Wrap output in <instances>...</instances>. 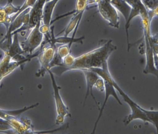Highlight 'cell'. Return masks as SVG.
<instances>
[{"instance_id":"cell-1","label":"cell","mask_w":158,"mask_h":134,"mask_svg":"<svg viewBox=\"0 0 158 134\" xmlns=\"http://www.w3.org/2000/svg\"><path fill=\"white\" fill-rule=\"evenodd\" d=\"M117 49V47L109 40L100 44L97 48L89 51L75 58L73 65L68 69L89 70L91 68H102L107 61L112 52Z\"/></svg>"},{"instance_id":"cell-2","label":"cell","mask_w":158,"mask_h":134,"mask_svg":"<svg viewBox=\"0 0 158 134\" xmlns=\"http://www.w3.org/2000/svg\"><path fill=\"white\" fill-rule=\"evenodd\" d=\"M48 73L49 74L50 79L52 81V86L53 90V97L55 99L56 108V124H62L64 122L65 117L69 116H71V114L69 112V108H68L60 95V91L61 87H59L56 83V80L54 76V74L50 70H48Z\"/></svg>"},{"instance_id":"cell-3","label":"cell","mask_w":158,"mask_h":134,"mask_svg":"<svg viewBox=\"0 0 158 134\" xmlns=\"http://www.w3.org/2000/svg\"><path fill=\"white\" fill-rule=\"evenodd\" d=\"M47 44L43 41L37 56L40 64V68L36 74L37 77L43 76L45 73L48 72L49 64L56 52V45L49 43V45H46Z\"/></svg>"},{"instance_id":"cell-4","label":"cell","mask_w":158,"mask_h":134,"mask_svg":"<svg viewBox=\"0 0 158 134\" xmlns=\"http://www.w3.org/2000/svg\"><path fill=\"white\" fill-rule=\"evenodd\" d=\"M41 24V21L39 22L36 26L32 29L29 36L21 43L24 53L28 54L27 55H33L35 51L41 46L43 42L44 35L40 30Z\"/></svg>"},{"instance_id":"cell-5","label":"cell","mask_w":158,"mask_h":134,"mask_svg":"<svg viewBox=\"0 0 158 134\" xmlns=\"http://www.w3.org/2000/svg\"><path fill=\"white\" fill-rule=\"evenodd\" d=\"M98 11L103 18L111 27L118 29L119 18L118 12L107 0H100L97 4Z\"/></svg>"},{"instance_id":"cell-6","label":"cell","mask_w":158,"mask_h":134,"mask_svg":"<svg viewBox=\"0 0 158 134\" xmlns=\"http://www.w3.org/2000/svg\"><path fill=\"white\" fill-rule=\"evenodd\" d=\"M122 97L125 102L129 106L131 110V113L125 117L123 121L125 125L127 126L134 120H141L144 123H151L148 117L146 116L143 111L140 109L141 106L134 102L131 98L128 96L127 94L126 95H123Z\"/></svg>"},{"instance_id":"cell-7","label":"cell","mask_w":158,"mask_h":134,"mask_svg":"<svg viewBox=\"0 0 158 134\" xmlns=\"http://www.w3.org/2000/svg\"><path fill=\"white\" fill-rule=\"evenodd\" d=\"M59 1L60 0H49L46 2L44 6L40 26V30L44 35L50 32L53 11Z\"/></svg>"},{"instance_id":"cell-8","label":"cell","mask_w":158,"mask_h":134,"mask_svg":"<svg viewBox=\"0 0 158 134\" xmlns=\"http://www.w3.org/2000/svg\"><path fill=\"white\" fill-rule=\"evenodd\" d=\"M144 39V45H145V59L146 64L145 68L144 70L143 73L144 74H151L158 77V68L156 66L154 55L152 47L151 46L148 38L147 36L143 34Z\"/></svg>"},{"instance_id":"cell-9","label":"cell","mask_w":158,"mask_h":134,"mask_svg":"<svg viewBox=\"0 0 158 134\" xmlns=\"http://www.w3.org/2000/svg\"><path fill=\"white\" fill-rule=\"evenodd\" d=\"M81 71L83 72L85 75V78L86 80V85H87L86 94H85L83 106H85V103H86V99L88 98V97L90 95L96 104L98 109L100 110V107L93 93V88L95 87V83L98 79L99 78L100 76L96 73L92 71L91 70H82Z\"/></svg>"},{"instance_id":"cell-10","label":"cell","mask_w":158,"mask_h":134,"mask_svg":"<svg viewBox=\"0 0 158 134\" xmlns=\"http://www.w3.org/2000/svg\"><path fill=\"white\" fill-rule=\"evenodd\" d=\"M4 54L8 55L11 58L12 60L15 61H22L27 58L28 55L24 56L23 55L24 53L23 49L21 46L19 39V34H14L13 35V41L9 47L6 52H4Z\"/></svg>"},{"instance_id":"cell-11","label":"cell","mask_w":158,"mask_h":134,"mask_svg":"<svg viewBox=\"0 0 158 134\" xmlns=\"http://www.w3.org/2000/svg\"><path fill=\"white\" fill-rule=\"evenodd\" d=\"M105 81V99H104V101L103 104L102 105V107L100 108V109L99 113L98 115V118L97 119L96 121L95 122V124H94V127L93 130L92 132V134H95V131L96 130L97 125H98V123L100 120L101 117H102V114L103 113L104 110L105 109V106L106 105V103L109 99V97L110 96L114 97V98L116 99L118 104H120L121 105H122V103L121 102V100L118 98V95H117V92H116V89L114 87V86L109 83V82H107L106 81Z\"/></svg>"},{"instance_id":"cell-12","label":"cell","mask_w":158,"mask_h":134,"mask_svg":"<svg viewBox=\"0 0 158 134\" xmlns=\"http://www.w3.org/2000/svg\"><path fill=\"white\" fill-rule=\"evenodd\" d=\"M85 12H74L73 16L70 20L69 23L68 24L66 27L62 32H60L56 36L60 35V34L64 33V36L65 37H69V35L71 32L74 30L73 34L71 37L72 38H75L76 32L77 30L78 27L79 26V24L81 23V20L82 19L83 13Z\"/></svg>"},{"instance_id":"cell-13","label":"cell","mask_w":158,"mask_h":134,"mask_svg":"<svg viewBox=\"0 0 158 134\" xmlns=\"http://www.w3.org/2000/svg\"><path fill=\"white\" fill-rule=\"evenodd\" d=\"M124 16L125 22L128 20L132 8L124 0H107Z\"/></svg>"},{"instance_id":"cell-14","label":"cell","mask_w":158,"mask_h":134,"mask_svg":"<svg viewBox=\"0 0 158 134\" xmlns=\"http://www.w3.org/2000/svg\"><path fill=\"white\" fill-rule=\"evenodd\" d=\"M141 110L143 111L145 115L150 120L151 124L156 127L158 131V111L155 110L145 109L142 107H140Z\"/></svg>"},{"instance_id":"cell-15","label":"cell","mask_w":158,"mask_h":134,"mask_svg":"<svg viewBox=\"0 0 158 134\" xmlns=\"http://www.w3.org/2000/svg\"><path fill=\"white\" fill-rule=\"evenodd\" d=\"M36 0H25V2L23 5L21 7H20V9L19 11L16 13L15 14L13 15L12 16H10V19H11V23L14 21L15 19L19 16V15L21 14L26 9H28L29 8L32 7L33 6L35 3L36 2Z\"/></svg>"},{"instance_id":"cell-16","label":"cell","mask_w":158,"mask_h":134,"mask_svg":"<svg viewBox=\"0 0 158 134\" xmlns=\"http://www.w3.org/2000/svg\"><path fill=\"white\" fill-rule=\"evenodd\" d=\"M13 0H8L7 3L4 6L5 11L8 16H11L19 11L20 7H16L12 4Z\"/></svg>"},{"instance_id":"cell-17","label":"cell","mask_w":158,"mask_h":134,"mask_svg":"<svg viewBox=\"0 0 158 134\" xmlns=\"http://www.w3.org/2000/svg\"><path fill=\"white\" fill-rule=\"evenodd\" d=\"M71 47L68 44H63L56 50V53L61 59L70 53Z\"/></svg>"},{"instance_id":"cell-18","label":"cell","mask_w":158,"mask_h":134,"mask_svg":"<svg viewBox=\"0 0 158 134\" xmlns=\"http://www.w3.org/2000/svg\"><path fill=\"white\" fill-rule=\"evenodd\" d=\"M147 10H152L158 7V0H141Z\"/></svg>"},{"instance_id":"cell-19","label":"cell","mask_w":158,"mask_h":134,"mask_svg":"<svg viewBox=\"0 0 158 134\" xmlns=\"http://www.w3.org/2000/svg\"><path fill=\"white\" fill-rule=\"evenodd\" d=\"M95 87L100 92H104L105 91V81L100 77L95 84Z\"/></svg>"},{"instance_id":"cell-20","label":"cell","mask_w":158,"mask_h":134,"mask_svg":"<svg viewBox=\"0 0 158 134\" xmlns=\"http://www.w3.org/2000/svg\"><path fill=\"white\" fill-rule=\"evenodd\" d=\"M147 12H148V20L151 24L152 19L156 16H158V7L152 9V10H147Z\"/></svg>"},{"instance_id":"cell-21","label":"cell","mask_w":158,"mask_h":134,"mask_svg":"<svg viewBox=\"0 0 158 134\" xmlns=\"http://www.w3.org/2000/svg\"><path fill=\"white\" fill-rule=\"evenodd\" d=\"M1 58H2V56H0V59H1Z\"/></svg>"},{"instance_id":"cell-22","label":"cell","mask_w":158,"mask_h":134,"mask_svg":"<svg viewBox=\"0 0 158 134\" xmlns=\"http://www.w3.org/2000/svg\"><path fill=\"white\" fill-rule=\"evenodd\" d=\"M1 1H3V0H1Z\"/></svg>"}]
</instances>
